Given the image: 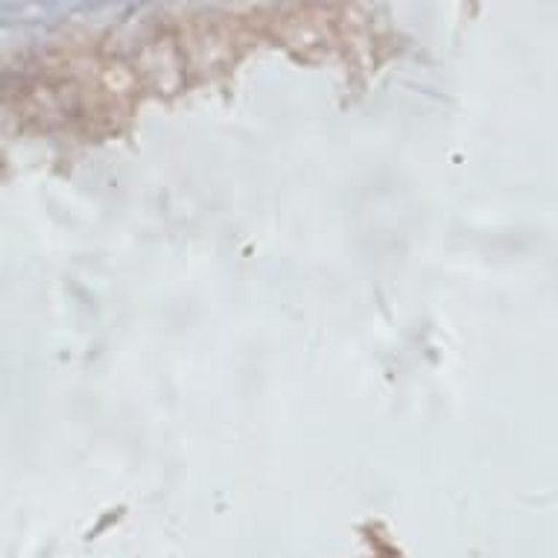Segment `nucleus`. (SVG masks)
I'll return each instance as SVG.
<instances>
[]
</instances>
